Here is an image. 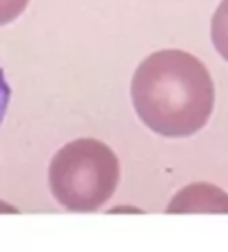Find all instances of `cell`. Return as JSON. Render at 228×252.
<instances>
[{"instance_id": "cell-3", "label": "cell", "mask_w": 228, "mask_h": 252, "mask_svg": "<svg viewBox=\"0 0 228 252\" xmlns=\"http://www.w3.org/2000/svg\"><path fill=\"white\" fill-rule=\"evenodd\" d=\"M168 213H224L228 215V195L213 184H191L168 204Z\"/></svg>"}, {"instance_id": "cell-5", "label": "cell", "mask_w": 228, "mask_h": 252, "mask_svg": "<svg viewBox=\"0 0 228 252\" xmlns=\"http://www.w3.org/2000/svg\"><path fill=\"white\" fill-rule=\"evenodd\" d=\"M29 0H0V27L13 22L27 9Z\"/></svg>"}, {"instance_id": "cell-8", "label": "cell", "mask_w": 228, "mask_h": 252, "mask_svg": "<svg viewBox=\"0 0 228 252\" xmlns=\"http://www.w3.org/2000/svg\"><path fill=\"white\" fill-rule=\"evenodd\" d=\"M113 213H142L137 208H113Z\"/></svg>"}, {"instance_id": "cell-7", "label": "cell", "mask_w": 228, "mask_h": 252, "mask_svg": "<svg viewBox=\"0 0 228 252\" xmlns=\"http://www.w3.org/2000/svg\"><path fill=\"white\" fill-rule=\"evenodd\" d=\"M0 213H16V208H11V206H7L4 201H0Z\"/></svg>"}, {"instance_id": "cell-6", "label": "cell", "mask_w": 228, "mask_h": 252, "mask_svg": "<svg viewBox=\"0 0 228 252\" xmlns=\"http://www.w3.org/2000/svg\"><path fill=\"white\" fill-rule=\"evenodd\" d=\"M9 100H11V89H9L4 71H2V66H0V126H2V120H4V115H7Z\"/></svg>"}, {"instance_id": "cell-4", "label": "cell", "mask_w": 228, "mask_h": 252, "mask_svg": "<svg viewBox=\"0 0 228 252\" xmlns=\"http://www.w3.org/2000/svg\"><path fill=\"white\" fill-rule=\"evenodd\" d=\"M211 38H213L217 53L228 62V0H222L217 11L213 13Z\"/></svg>"}, {"instance_id": "cell-1", "label": "cell", "mask_w": 228, "mask_h": 252, "mask_svg": "<svg viewBox=\"0 0 228 252\" xmlns=\"http://www.w3.org/2000/svg\"><path fill=\"white\" fill-rule=\"evenodd\" d=\"M131 100L137 118L153 133L191 137L211 118L215 87L202 60L180 49H164L135 69Z\"/></svg>"}, {"instance_id": "cell-2", "label": "cell", "mask_w": 228, "mask_h": 252, "mask_svg": "<svg viewBox=\"0 0 228 252\" xmlns=\"http://www.w3.org/2000/svg\"><path fill=\"white\" fill-rule=\"evenodd\" d=\"M120 182V161L106 144L98 139H75L53 155L49 186L58 204L75 213L102 208Z\"/></svg>"}]
</instances>
